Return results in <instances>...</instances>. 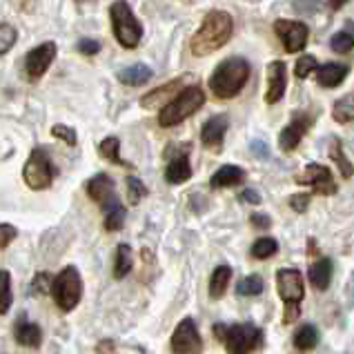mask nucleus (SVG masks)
<instances>
[{
    "label": "nucleus",
    "mask_w": 354,
    "mask_h": 354,
    "mask_svg": "<svg viewBox=\"0 0 354 354\" xmlns=\"http://www.w3.org/2000/svg\"><path fill=\"white\" fill-rule=\"evenodd\" d=\"M232 32H234V20H232V16L227 12L214 9V12H209L203 18L198 32L192 36V43H189L192 54L194 56L214 54L216 49H221L232 38Z\"/></svg>",
    "instance_id": "1"
},
{
    "label": "nucleus",
    "mask_w": 354,
    "mask_h": 354,
    "mask_svg": "<svg viewBox=\"0 0 354 354\" xmlns=\"http://www.w3.org/2000/svg\"><path fill=\"white\" fill-rule=\"evenodd\" d=\"M250 78V63L239 56L227 58L212 72L209 89L216 98H234Z\"/></svg>",
    "instance_id": "2"
},
{
    "label": "nucleus",
    "mask_w": 354,
    "mask_h": 354,
    "mask_svg": "<svg viewBox=\"0 0 354 354\" xmlns=\"http://www.w3.org/2000/svg\"><path fill=\"white\" fill-rule=\"evenodd\" d=\"M203 103H205V94L201 87L192 85V87L180 89L178 96L174 100H169L163 107V112L158 114V123L163 127H174L178 123H183V120L189 118L194 112H198V109L203 107Z\"/></svg>",
    "instance_id": "3"
},
{
    "label": "nucleus",
    "mask_w": 354,
    "mask_h": 354,
    "mask_svg": "<svg viewBox=\"0 0 354 354\" xmlns=\"http://www.w3.org/2000/svg\"><path fill=\"white\" fill-rule=\"evenodd\" d=\"M216 339L225 343L230 354H250L263 343V332L252 323H239V326H214Z\"/></svg>",
    "instance_id": "4"
},
{
    "label": "nucleus",
    "mask_w": 354,
    "mask_h": 354,
    "mask_svg": "<svg viewBox=\"0 0 354 354\" xmlns=\"http://www.w3.org/2000/svg\"><path fill=\"white\" fill-rule=\"evenodd\" d=\"M109 16H112L116 40L123 47L134 49L140 43V38H143V27H140L134 12L129 9L127 0H116L112 9H109Z\"/></svg>",
    "instance_id": "5"
},
{
    "label": "nucleus",
    "mask_w": 354,
    "mask_h": 354,
    "mask_svg": "<svg viewBox=\"0 0 354 354\" xmlns=\"http://www.w3.org/2000/svg\"><path fill=\"white\" fill-rule=\"evenodd\" d=\"M52 295L56 306L63 312H72L83 297V281H80L78 270L67 266L65 270H60V274L52 283Z\"/></svg>",
    "instance_id": "6"
},
{
    "label": "nucleus",
    "mask_w": 354,
    "mask_h": 354,
    "mask_svg": "<svg viewBox=\"0 0 354 354\" xmlns=\"http://www.w3.org/2000/svg\"><path fill=\"white\" fill-rule=\"evenodd\" d=\"M54 176H56V169L52 165V158H49L47 149L36 147L32 154H29L27 163L23 167L25 183L32 189H47L52 185Z\"/></svg>",
    "instance_id": "7"
},
{
    "label": "nucleus",
    "mask_w": 354,
    "mask_h": 354,
    "mask_svg": "<svg viewBox=\"0 0 354 354\" xmlns=\"http://www.w3.org/2000/svg\"><path fill=\"white\" fill-rule=\"evenodd\" d=\"M274 32L281 38V43H283V47H286V52H290V54H297V52H301V49L308 45L310 29H308V25L299 23V20L281 18V20H277V23H274Z\"/></svg>",
    "instance_id": "8"
},
{
    "label": "nucleus",
    "mask_w": 354,
    "mask_h": 354,
    "mask_svg": "<svg viewBox=\"0 0 354 354\" xmlns=\"http://www.w3.org/2000/svg\"><path fill=\"white\" fill-rule=\"evenodd\" d=\"M171 350L174 354H201L203 339H201L196 323L192 319H183L171 335Z\"/></svg>",
    "instance_id": "9"
},
{
    "label": "nucleus",
    "mask_w": 354,
    "mask_h": 354,
    "mask_svg": "<svg viewBox=\"0 0 354 354\" xmlns=\"http://www.w3.org/2000/svg\"><path fill=\"white\" fill-rule=\"evenodd\" d=\"M54 58H56V43H43V45L34 47L32 52L25 56L27 80H32V83L38 80L49 69V65L54 63Z\"/></svg>",
    "instance_id": "10"
},
{
    "label": "nucleus",
    "mask_w": 354,
    "mask_h": 354,
    "mask_svg": "<svg viewBox=\"0 0 354 354\" xmlns=\"http://www.w3.org/2000/svg\"><path fill=\"white\" fill-rule=\"evenodd\" d=\"M277 288H279V297L283 299L286 306H299L303 295H306V288H303V279L297 270H281L277 274Z\"/></svg>",
    "instance_id": "11"
},
{
    "label": "nucleus",
    "mask_w": 354,
    "mask_h": 354,
    "mask_svg": "<svg viewBox=\"0 0 354 354\" xmlns=\"http://www.w3.org/2000/svg\"><path fill=\"white\" fill-rule=\"evenodd\" d=\"M312 123H315V116L308 112H299L286 127L281 129V134H279L281 149H286V151L297 149V145L301 143V138L306 136V131L310 129Z\"/></svg>",
    "instance_id": "12"
},
{
    "label": "nucleus",
    "mask_w": 354,
    "mask_h": 354,
    "mask_svg": "<svg viewBox=\"0 0 354 354\" xmlns=\"http://www.w3.org/2000/svg\"><path fill=\"white\" fill-rule=\"evenodd\" d=\"M297 180L301 185H310L317 194H335L337 185H335V178H332V171L326 165H319V163H312L306 167L301 176H297Z\"/></svg>",
    "instance_id": "13"
},
{
    "label": "nucleus",
    "mask_w": 354,
    "mask_h": 354,
    "mask_svg": "<svg viewBox=\"0 0 354 354\" xmlns=\"http://www.w3.org/2000/svg\"><path fill=\"white\" fill-rule=\"evenodd\" d=\"M87 194H89V198H92V201H96V203L103 207L105 212L109 207L118 205V198H116V192H114V183H112V178H109L107 174H96L94 178H89Z\"/></svg>",
    "instance_id": "14"
},
{
    "label": "nucleus",
    "mask_w": 354,
    "mask_h": 354,
    "mask_svg": "<svg viewBox=\"0 0 354 354\" xmlns=\"http://www.w3.org/2000/svg\"><path fill=\"white\" fill-rule=\"evenodd\" d=\"M286 85H288V76H286V63L283 60H274V63L268 65V94L266 100L270 105L279 103L286 94Z\"/></svg>",
    "instance_id": "15"
},
{
    "label": "nucleus",
    "mask_w": 354,
    "mask_h": 354,
    "mask_svg": "<svg viewBox=\"0 0 354 354\" xmlns=\"http://www.w3.org/2000/svg\"><path fill=\"white\" fill-rule=\"evenodd\" d=\"M225 131H227V116L225 114L212 116L203 125L201 140H203L209 149H221V145H223V138H225Z\"/></svg>",
    "instance_id": "16"
},
{
    "label": "nucleus",
    "mask_w": 354,
    "mask_h": 354,
    "mask_svg": "<svg viewBox=\"0 0 354 354\" xmlns=\"http://www.w3.org/2000/svg\"><path fill=\"white\" fill-rule=\"evenodd\" d=\"M16 341L20 346H27V348H38L40 341H43V332L36 326L34 321H29L25 315L16 321Z\"/></svg>",
    "instance_id": "17"
},
{
    "label": "nucleus",
    "mask_w": 354,
    "mask_h": 354,
    "mask_svg": "<svg viewBox=\"0 0 354 354\" xmlns=\"http://www.w3.org/2000/svg\"><path fill=\"white\" fill-rule=\"evenodd\" d=\"M192 176V167H189V158L185 151H180L174 158L169 160V165L165 169V178L167 183L171 185H178V183H185V180Z\"/></svg>",
    "instance_id": "18"
},
{
    "label": "nucleus",
    "mask_w": 354,
    "mask_h": 354,
    "mask_svg": "<svg viewBox=\"0 0 354 354\" xmlns=\"http://www.w3.org/2000/svg\"><path fill=\"white\" fill-rule=\"evenodd\" d=\"M348 76V67L339 63H326L317 69V83L321 87H337Z\"/></svg>",
    "instance_id": "19"
},
{
    "label": "nucleus",
    "mask_w": 354,
    "mask_h": 354,
    "mask_svg": "<svg viewBox=\"0 0 354 354\" xmlns=\"http://www.w3.org/2000/svg\"><path fill=\"white\" fill-rule=\"evenodd\" d=\"M243 178H245V171L236 165H223L218 171H214V176H212L209 185L218 189V187H234L239 183H243Z\"/></svg>",
    "instance_id": "20"
},
{
    "label": "nucleus",
    "mask_w": 354,
    "mask_h": 354,
    "mask_svg": "<svg viewBox=\"0 0 354 354\" xmlns=\"http://www.w3.org/2000/svg\"><path fill=\"white\" fill-rule=\"evenodd\" d=\"M180 87H183V78L171 80V83H167V85H163V87H158V89H154V92H149L147 96L140 98V105L147 107V109H151V107H160V105H163V100H167V98H169L171 94H174L176 89H180Z\"/></svg>",
    "instance_id": "21"
},
{
    "label": "nucleus",
    "mask_w": 354,
    "mask_h": 354,
    "mask_svg": "<svg viewBox=\"0 0 354 354\" xmlns=\"http://www.w3.org/2000/svg\"><path fill=\"white\" fill-rule=\"evenodd\" d=\"M332 279V261L330 259H319L310 266V283L317 290H328Z\"/></svg>",
    "instance_id": "22"
},
{
    "label": "nucleus",
    "mask_w": 354,
    "mask_h": 354,
    "mask_svg": "<svg viewBox=\"0 0 354 354\" xmlns=\"http://www.w3.org/2000/svg\"><path fill=\"white\" fill-rule=\"evenodd\" d=\"M151 78V69L147 65H131V67H125L118 72V80L123 85H129V87H138V85H145L147 80Z\"/></svg>",
    "instance_id": "23"
},
{
    "label": "nucleus",
    "mask_w": 354,
    "mask_h": 354,
    "mask_svg": "<svg viewBox=\"0 0 354 354\" xmlns=\"http://www.w3.org/2000/svg\"><path fill=\"white\" fill-rule=\"evenodd\" d=\"M230 279H232V268L230 266H218L214 272H212V279H209L212 299H221L225 295V290L230 286Z\"/></svg>",
    "instance_id": "24"
},
{
    "label": "nucleus",
    "mask_w": 354,
    "mask_h": 354,
    "mask_svg": "<svg viewBox=\"0 0 354 354\" xmlns=\"http://www.w3.org/2000/svg\"><path fill=\"white\" fill-rule=\"evenodd\" d=\"M332 116H335L337 123H352L354 120V94L339 98L335 107H332Z\"/></svg>",
    "instance_id": "25"
},
{
    "label": "nucleus",
    "mask_w": 354,
    "mask_h": 354,
    "mask_svg": "<svg viewBox=\"0 0 354 354\" xmlns=\"http://www.w3.org/2000/svg\"><path fill=\"white\" fill-rule=\"evenodd\" d=\"M131 270V250L125 243H120L116 248V257H114V277L116 279H125Z\"/></svg>",
    "instance_id": "26"
},
{
    "label": "nucleus",
    "mask_w": 354,
    "mask_h": 354,
    "mask_svg": "<svg viewBox=\"0 0 354 354\" xmlns=\"http://www.w3.org/2000/svg\"><path fill=\"white\" fill-rule=\"evenodd\" d=\"M319 343V330L315 326H301L295 335V346L299 350H312Z\"/></svg>",
    "instance_id": "27"
},
{
    "label": "nucleus",
    "mask_w": 354,
    "mask_h": 354,
    "mask_svg": "<svg viewBox=\"0 0 354 354\" xmlns=\"http://www.w3.org/2000/svg\"><path fill=\"white\" fill-rule=\"evenodd\" d=\"M12 301H14L12 274H9L7 270H0V315H5V312L12 308Z\"/></svg>",
    "instance_id": "28"
},
{
    "label": "nucleus",
    "mask_w": 354,
    "mask_h": 354,
    "mask_svg": "<svg viewBox=\"0 0 354 354\" xmlns=\"http://www.w3.org/2000/svg\"><path fill=\"white\" fill-rule=\"evenodd\" d=\"M118 149H120V140L116 136H109V138L103 140V143H100V156L107 158V160H112V163H116V165L129 167V163H125V160L120 158Z\"/></svg>",
    "instance_id": "29"
},
{
    "label": "nucleus",
    "mask_w": 354,
    "mask_h": 354,
    "mask_svg": "<svg viewBox=\"0 0 354 354\" xmlns=\"http://www.w3.org/2000/svg\"><path fill=\"white\" fill-rule=\"evenodd\" d=\"M330 158L335 160V163L339 165V169H341V174L346 176V178H350L352 174H354V167H352V163L350 160L343 156V149H341V140L339 138H332V147H330Z\"/></svg>",
    "instance_id": "30"
},
{
    "label": "nucleus",
    "mask_w": 354,
    "mask_h": 354,
    "mask_svg": "<svg viewBox=\"0 0 354 354\" xmlns=\"http://www.w3.org/2000/svg\"><path fill=\"white\" fill-rule=\"evenodd\" d=\"M125 216H127V212H125V207L123 205H114V207H109L107 212H105V230H109V232H116V230H120L125 225Z\"/></svg>",
    "instance_id": "31"
},
{
    "label": "nucleus",
    "mask_w": 354,
    "mask_h": 354,
    "mask_svg": "<svg viewBox=\"0 0 354 354\" xmlns=\"http://www.w3.org/2000/svg\"><path fill=\"white\" fill-rule=\"evenodd\" d=\"M279 250V243L274 239H259L254 245H252V257L254 259H270L274 257Z\"/></svg>",
    "instance_id": "32"
},
{
    "label": "nucleus",
    "mask_w": 354,
    "mask_h": 354,
    "mask_svg": "<svg viewBox=\"0 0 354 354\" xmlns=\"http://www.w3.org/2000/svg\"><path fill=\"white\" fill-rule=\"evenodd\" d=\"M261 292H263V279L257 274L243 279L236 286V295L241 297H254V295H261Z\"/></svg>",
    "instance_id": "33"
},
{
    "label": "nucleus",
    "mask_w": 354,
    "mask_h": 354,
    "mask_svg": "<svg viewBox=\"0 0 354 354\" xmlns=\"http://www.w3.org/2000/svg\"><path fill=\"white\" fill-rule=\"evenodd\" d=\"M330 47H332V52H337V54H348L354 47V36L350 32H339L332 36Z\"/></svg>",
    "instance_id": "34"
},
{
    "label": "nucleus",
    "mask_w": 354,
    "mask_h": 354,
    "mask_svg": "<svg viewBox=\"0 0 354 354\" xmlns=\"http://www.w3.org/2000/svg\"><path fill=\"white\" fill-rule=\"evenodd\" d=\"M127 196H129V203L136 205V203H140V201H143V196H147V187L140 183L138 178L129 176L127 178Z\"/></svg>",
    "instance_id": "35"
},
{
    "label": "nucleus",
    "mask_w": 354,
    "mask_h": 354,
    "mask_svg": "<svg viewBox=\"0 0 354 354\" xmlns=\"http://www.w3.org/2000/svg\"><path fill=\"white\" fill-rule=\"evenodd\" d=\"M16 38H18V34H16V29L12 25H9V23L0 25V54L9 52V49L16 45Z\"/></svg>",
    "instance_id": "36"
},
{
    "label": "nucleus",
    "mask_w": 354,
    "mask_h": 354,
    "mask_svg": "<svg viewBox=\"0 0 354 354\" xmlns=\"http://www.w3.org/2000/svg\"><path fill=\"white\" fill-rule=\"evenodd\" d=\"M317 69V58L315 56H301V58H297V67H295V72H297V76L303 80V78H308L312 72Z\"/></svg>",
    "instance_id": "37"
},
{
    "label": "nucleus",
    "mask_w": 354,
    "mask_h": 354,
    "mask_svg": "<svg viewBox=\"0 0 354 354\" xmlns=\"http://www.w3.org/2000/svg\"><path fill=\"white\" fill-rule=\"evenodd\" d=\"M52 134H54L56 138H60V140H65L67 145H76V140H78L76 131H74L72 127H67V125H54Z\"/></svg>",
    "instance_id": "38"
},
{
    "label": "nucleus",
    "mask_w": 354,
    "mask_h": 354,
    "mask_svg": "<svg viewBox=\"0 0 354 354\" xmlns=\"http://www.w3.org/2000/svg\"><path fill=\"white\" fill-rule=\"evenodd\" d=\"M16 236H18V230H16L14 225H9V223H0V250L7 248L9 243H12Z\"/></svg>",
    "instance_id": "39"
},
{
    "label": "nucleus",
    "mask_w": 354,
    "mask_h": 354,
    "mask_svg": "<svg viewBox=\"0 0 354 354\" xmlns=\"http://www.w3.org/2000/svg\"><path fill=\"white\" fill-rule=\"evenodd\" d=\"M78 52L85 56H94L100 52V43L94 38H83V40H78Z\"/></svg>",
    "instance_id": "40"
},
{
    "label": "nucleus",
    "mask_w": 354,
    "mask_h": 354,
    "mask_svg": "<svg viewBox=\"0 0 354 354\" xmlns=\"http://www.w3.org/2000/svg\"><path fill=\"white\" fill-rule=\"evenodd\" d=\"M52 283H54V279L43 272V274H36L32 290H34V292H49V290H52Z\"/></svg>",
    "instance_id": "41"
},
{
    "label": "nucleus",
    "mask_w": 354,
    "mask_h": 354,
    "mask_svg": "<svg viewBox=\"0 0 354 354\" xmlns=\"http://www.w3.org/2000/svg\"><path fill=\"white\" fill-rule=\"evenodd\" d=\"M290 205L295 212H306L308 205H310V196L308 194H297V196H292L290 198Z\"/></svg>",
    "instance_id": "42"
},
{
    "label": "nucleus",
    "mask_w": 354,
    "mask_h": 354,
    "mask_svg": "<svg viewBox=\"0 0 354 354\" xmlns=\"http://www.w3.org/2000/svg\"><path fill=\"white\" fill-rule=\"evenodd\" d=\"M252 151H254V156H259V158H268L270 154H268V145L266 143H259V140H254L252 143Z\"/></svg>",
    "instance_id": "43"
},
{
    "label": "nucleus",
    "mask_w": 354,
    "mask_h": 354,
    "mask_svg": "<svg viewBox=\"0 0 354 354\" xmlns=\"http://www.w3.org/2000/svg\"><path fill=\"white\" fill-rule=\"evenodd\" d=\"M241 198H243V201H248V203H261V196L257 194L254 189H245V192L241 194Z\"/></svg>",
    "instance_id": "44"
},
{
    "label": "nucleus",
    "mask_w": 354,
    "mask_h": 354,
    "mask_svg": "<svg viewBox=\"0 0 354 354\" xmlns=\"http://www.w3.org/2000/svg\"><path fill=\"white\" fill-rule=\"evenodd\" d=\"M252 223H254L257 227H270V218L266 214H254L252 216Z\"/></svg>",
    "instance_id": "45"
},
{
    "label": "nucleus",
    "mask_w": 354,
    "mask_h": 354,
    "mask_svg": "<svg viewBox=\"0 0 354 354\" xmlns=\"http://www.w3.org/2000/svg\"><path fill=\"white\" fill-rule=\"evenodd\" d=\"M343 5H346V0H330V7H335V9H339Z\"/></svg>",
    "instance_id": "46"
}]
</instances>
